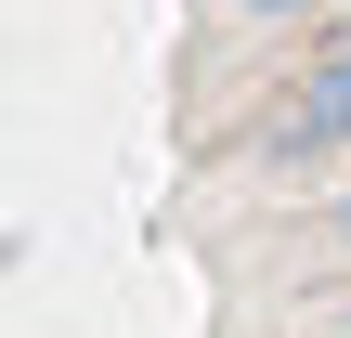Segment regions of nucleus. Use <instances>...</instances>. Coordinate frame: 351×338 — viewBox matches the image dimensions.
Segmentation results:
<instances>
[{
    "mask_svg": "<svg viewBox=\"0 0 351 338\" xmlns=\"http://www.w3.org/2000/svg\"><path fill=\"white\" fill-rule=\"evenodd\" d=\"M274 130H287V143H339V130H351V52H339V65H313V91H300Z\"/></svg>",
    "mask_w": 351,
    "mask_h": 338,
    "instance_id": "f257e3e1",
    "label": "nucleus"
},
{
    "mask_svg": "<svg viewBox=\"0 0 351 338\" xmlns=\"http://www.w3.org/2000/svg\"><path fill=\"white\" fill-rule=\"evenodd\" d=\"M247 13H287V0H247Z\"/></svg>",
    "mask_w": 351,
    "mask_h": 338,
    "instance_id": "f03ea898",
    "label": "nucleus"
}]
</instances>
